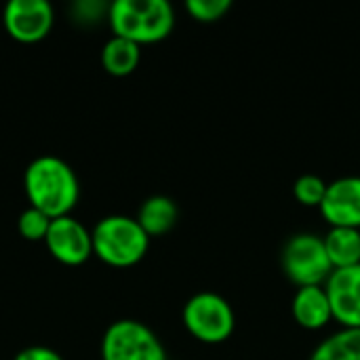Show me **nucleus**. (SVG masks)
Segmentation results:
<instances>
[{
	"instance_id": "nucleus-17",
	"label": "nucleus",
	"mask_w": 360,
	"mask_h": 360,
	"mask_svg": "<svg viewBox=\"0 0 360 360\" xmlns=\"http://www.w3.org/2000/svg\"><path fill=\"white\" fill-rule=\"evenodd\" d=\"M51 221L53 219L49 215H44L42 211H38L34 207H27L25 211H21V215L17 219V230L25 240H32V243L42 240L44 243Z\"/></svg>"
},
{
	"instance_id": "nucleus-2",
	"label": "nucleus",
	"mask_w": 360,
	"mask_h": 360,
	"mask_svg": "<svg viewBox=\"0 0 360 360\" xmlns=\"http://www.w3.org/2000/svg\"><path fill=\"white\" fill-rule=\"evenodd\" d=\"M114 36L141 44L165 40L175 27V11L167 0H114L108 8Z\"/></svg>"
},
{
	"instance_id": "nucleus-13",
	"label": "nucleus",
	"mask_w": 360,
	"mask_h": 360,
	"mask_svg": "<svg viewBox=\"0 0 360 360\" xmlns=\"http://www.w3.org/2000/svg\"><path fill=\"white\" fill-rule=\"evenodd\" d=\"M141 59V46L133 40L112 36L101 49V65L112 76H129Z\"/></svg>"
},
{
	"instance_id": "nucleus-10",
	"label": "nucleus",
	"mask_w": 360,
	"mask_h": 360,
	"mask_svg": "<svg viewBox=\"0 0 360 360\" xmlns=\"http://www.w3.org/2000/svg\"><path fill=\"white\" fill-rule=\"evenodd\" d=\"M319 209L331 228L360 230V175H346L331 181Z\"/></svg>"
},
{
	"instance_id": "nucleus-18",
	"label": "nucleus",
	"mask_w": 360,
	"mask_h": 360,
	"mask_svg": "<svg viewBox=\"0 0 360 360\" xmlns=\"http://www.w3.org/2000/svg\"><path fill=\"white\" fill-rule=\"evenodd\" d=\"M232 2L230 0H186V11L202 23L219 21L228 15Z\"/></svg>"
},
{
	"instance_id": "nucleus-12",
	"label": "nucleus",
	"mask_w": 360,
	"mask_h": 360,
	"mask_svg": "<svg viewBox=\"0 0 360 360\" xmlns=\"http://www.w3.org/2000/svg\"><path fill=\"white\" fill-rule=\"evenodd\" d=\"M177 217H179V209L175 200L169 196L156 194L141 202L135 219L139 221L143 232L152 238V236H162L171 232L177 224Z\"/></svg>"
},
{
	"instance_id": "nucleus-15",
	"label": "nucleus",
	"mask_w": 360,
	"mask_h": 360,
	"mask_svg": "<svg viewBox=\"0 0 360 360\" xmlns=\"http://www.w3.org/2000/svg\"><path fill=\"white\" fill-rule=\"evenodd\" d=\"M310 360H360V329H342L321 342Z\"/></svg>"
},
{
	"instance_id": "nucleus-9",
	"label": "nucleus",
	"mask_w": 360,
	"mask_h": 360,
	"mask_svg": "<svg viewBox=\"0 0 360 360\" xmlns=\"http://www.w3.org/2000/svg\"><path fill=\"white\" fill-rule=\"evenodd\" d=\"M333 321L344 329H360V264L333 270L325 283Z\"/></svg>"
},
{
	"instance_id": "nucleus-19",
	"label": "nucleus",
	"mask_w": 360,
	"mask_h": 360,
	"mask_svg": "<svg viewBox=\"0 0 360 360\" xmlns=\"http://www.w3.org/2000/svg\"><path fill=\"white\" fill-rule=\"evenodd\" d=\"M108 8L110 4L97 0H78L72 4V17L78 23L89 25V23H97L99 19H108Z\"/></svg>"
},
{
	"instance_id": "nucleus-4",
	"label": "nucleus",
	"mask_w": 360,
	"mask_h": 360,
	"mask_svg": "<svg viewBox=\"0 0 360 360\" xmlns=\"http://www.w3.org/2000/svg\"><path fill=\"white\" fill-rule=\"evenodd\" d=\"M181 321L192 338L209 346L224 344L234 333L236 325V316L230 302L219 293L211 291H200L192 295L184 304Z\"/></svg>"
},
{
	"instance_id": "nucleus-5",
	"label": "nucleus",
	"mask_w": 360,
	"mask_h": 360,
	"mask_svg": "<svg viewBox=\"0 0 360 360\" xmlns=\"http://www.w3.org/2000/svg\"><path fill=\"white\" fill-rule=\"evenodd\" d=\"M283 270L297 289L325 285L333 272L325 238L310 232L291 236L283 249Z\"/></svg>"
},
{
	"instance_id": "nucleus-7",
	"label": "nucleus",
	"mask_w": 360,
	"mask_h": 360,
	"mask_svg": "<svg viewBox=\"0 0 360 360\" xmlns=\"http://www.w3.org/2000/svg\"><path fill=\"white\" fill-rule=\"evenodd\" d=\"M6 34L23 44L44 40L55 23V8L46 0H8L2 11Z\"/></svg>"
},
{
	"instance_id": "nucleus-11",
	"label": "nucleus",
	"mask_w": 360,
	"mask_h": 360,
	"mask_svg": "<svg viewBox=\"0 0 360 360\" xmlns=\"http://www.w3.org/2000/svg\"><path fill=\"white\" fill-rule=\"evenodd\" d=\"M293 319L300 327L308 331H319L333 321L331 302L325 291V285L316 287H300L291 302Z\"/></svg>"
},
{
	"instance_id": "nucleus-1",
	"label": "nucleus",
	"mask_w": 360,
	"mask_h": 360,
	"mask_svg": "<svg viewBox=\"0 0 360 360\" xmlns=\"http://www.w3.org/2000/svg\"><path fill=\"white\" fill-rule=\"evenodd\" d=\"M23 190L30 207L51 219L70 215L80 200V181L76 171L55 154L36 156L23 173Z\"/></svg>"
},
{
	"instance_id": "nucleus-6",
	"label": "nucleus",
	"mask_w": 360,
	"mask_h": 360,
	"mask_svg": "<svg viewBox=\"0 0 360 360\" xmlns=\"http://www.w3.org/2000/svg\"><path fill=\"white\" fill-rule=\"evenodd\" d=\"M101 360H167V350L148 325L120 319L101 338Z\"/></svg>"
},
{
	"instance_id": "nucleus-8",
	"label": "nucleus",
	"mask_w": 360,
	"mask_h": 360,
	"mask_svg": "<svg viewBox=\"0 0 360 360\" xmlns=\"http://www.w3.org/2000/svg\"><path fill=\"white\" fill-rule=\"evenodd\" d=\"M44 245L49 253L63 266H80L93 255L91 230L72 215L51 221Z\"/></svg>"
},
{
	"instance_id": "nucleus-14",
	"label": "nucleus",
	"mask_w": 360,
	"mask_h": 360,
	"mask_svg": "<svg viewBox=\"0 0 360 360\" xmlns=\"http://www.w3.org/2000/svg\"><path fill=\"white\" fill-rule=\"evenodd\" d=\"M325 247L333 270L352 268L360 264V230L356 228H331L327 232Z\"/></svg>"
},
{
	"instance_id": "nucleus-16",
	"label": "nucleus",
	"mask_w": 360,
	"mask_h": 360,
	"mask_svg": "<svg viewBox=\"0 0 360 360\" xmlns=\"http://www.w3.org/2000/svg\"><path fill=\"white\" fill-rule=\"evenodd\" d=\"M329 184L312 173H306L302 177L295 179L293 184V196L297 198V202H302L304 207H321L325 200Z\"/></svg>"
},
{
	"instance_id": "nucleus-3",
	"label": "nucleus",
	"mask_w": 360,
	"mask_h": 360,
	"mask_svg": "<svg viewBox=\"0 0 360 360\" xmlns=\"http://www.w3.org/2000/svg\"><path fill=\"white\" fill-rule=\"evenodd\" d=\"M91 236L93 255L114 268H131L139 264L150 249V236L139 221L129 215L101 217L93 226Z\"/></svg>"
},
{
	"instance_id": "nucleus-20",
	"label": "nucleus",
	"mask_w": 360,
	"mask_h": 360,
	"mask_svg": "<svg viewBox=\"0 0 360 360\" xmlns=\"http://www.w3.org/2000/svg\"><path fill=\"white\" fill-rule=\"evenodd\" d=\"M13 360H65L57 350L49 346H27L19 350Z\"/></svg>"
}]
</instances>
